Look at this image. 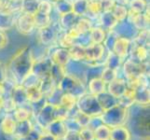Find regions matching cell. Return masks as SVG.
<instances>
[{"label": "cell", "instance_id": "1", "mask_svg": "<svg viewBox=\"0 0 150 140\" xmlns=\"http://www.w3.org/2000/svg\"><path fill=\"white\" fill-rule=\"evenodd\" d=\"M35 59L32 50L28 46L19 50L8 64V69L15 81L19 84L32 72Z\"/></svg>", "mask_w": 150, "mask_h": 140}, {"label": "cell", "instance_id": "2", "mask_svg": "<svg viewBox=\"0 0 150 140\" xmlns=\"http://www.w3.org/2000/svg\"><path fill=\"white\" fill-rule=\"evenodd\" d=\"M127 116L128 108L120 106V104H117L108 109L103 110L99 117L103 124L113 128L123 125L127 121Z\"/></svg>", "mask_w": 150, "mask_h": 140}, {"label": "cell", "instance_id": "3", "mask_svg": "<svg viewBox=\"0 0 150 140\" xmlns=\"http://www.w3.org/2000/svg\"><path fill=\"white\" fill-rule=\"evenodd\" d=\"M77 109L89 117H99L103 112V108L100 105L96 95L91 93H84L76 99Z\"/></svg>", "mask_w": 150, "mask_h": 140}, {"label": "cell", "instance_id": "4", "mask_svg": "<svg viewBox=\"0 0 150 140\" xmlns=\"http://www.w3.org/2000/svg\"><path fill=\"white\" fill-rule=\"evenodd\" d=\"M64 93H68L75 96L76 99L85 93V87L83 82L76 77L65 74L57 86Z\"/></svg>", "mask_w": 150, "mask_h": 140}, {"label": "cell", "instance_id": "5", "mask_svg": "<svg viewBox=\"0 0 150 140\" xmlns=\"http://www.w3.org/2000/svg\"><path fill=\"white\" fill-rule=\"evenodd\" d=\"M55 120H60L59 105H53V104L47 102L38 113V123L42 128H47Z\"/></svg>", "mask_w": 150, "mask_h": 140}, {"label": "cell", "instance_id": "6", "mask_svg": "<svg viewBox=\"0 0 150 140\" xmlns=\"http://www.w3.org/2000/svg\"><path fill=\"white\" fill-rule=\"evenodd\" d=\"M15 26L17 27V30L21 34L29 35L33 33L34 30L35 29L34 14L21 12L19 17L16 18Z\"/></svg>", "mask_w": 150, "mask_h": 140}, {"label": "cell", "instance_id": "7", "mask_svg": "<svg viewBox=\"0 0 150 140\" xmlns=\"http://www.w3.org/2000/svg\"><path fill=\"white\" fill-rule=\"evenodd\" d=\"M51 65H52V62L50 61V57H44L39 60H35L32 73H34L39 80L45 79L50 76Z\"/></svg>", "mask_w": 150, "mask_h": 140}, {"label": "cell", "instance_id": "8", "mask_svg": "<svg viewBox=\"0 0 150 140\" xmlns=\"http://www.w3.org/2000/svg\"><path fill=\"white\" fill-rule=\"evenodd\" d=\"M38 30H39V38L41 43L44 45H50L56 41L58 32L62 29L60 28L58 23H51L48 26Z\"/></svg>", "mask_w": 150, "mask_h": 140}, {"label": "cell", "instance_id": "9", "mask_svg": "<svg viewBox=\"0 0 150 140\" xmlns=\"http://www.w3.org/2000/svg\"><path fill=\"white\" fill-rule=\"evenodd\" d=\"M113 30L117 34L118 37L125 38L130 40H132L136 37V35L138 33V30L127 19L121 21V22H118L117 24L116 25V27Z\"/></svg>", "mask_w": 150, "mask_h": 140}, {"label": "cell", "instance_id": "10", "mask_svg": "<svg viewBox=\"0 0 150 140\" xmlns=\"http://www.w3.org/2000/svg\"><path fill=\"white\" fill-rule=\"evenodd\" d=\"M105 53V48L103 44L91 43L85 47V60L91 63H97L103 59Z\"/></svg>", "mask_w": 150, "mask_h": 140}, {"label": "cell", "instance_id": "11", "mask_svg": "<svg viewBox=\"0 0 150 140\" xmlns=\"http://www.w3.org/2000/svg\"><path fill=\"white\" fill-rule=\"evenodd\" d=\"M134 89V102L140 106L149 105V88L146 80L141 81L136 86L133 87Z\"/></svg>", "mask_w": 150, "mask_h": 140}, {"label": "cell", "instance_id": "12", "mask_svg": "<svg viewBox=\"0 0 150 140\" xmlns=\"http://www.w3.org/2000/svg\"><path fill=\"white\" fill-rule=\"evenodd\" d=\"M131 42H132V40L130 39L118 37L116 40L115 44L113 46L112 51L114 53H116L123 61L129 54H130Z\"/></svg>", "mask_w": 150, "mask_h": 140}, {"label": "cell", "instance_id": "13", "mask_svg": "<svg viewBox=\"0 0 150 140\" xmlns=\"http://www.w3.org/2000/svg\"><path fill=\"white\" fill-rule=\"evenodd\" d=\"M49 57L50 61L52 62V64L59 65L62 66H65L71 60L68 49L61 48V47L55 49L52 53H50Z\"/></svg>", "mask_w": 150, "mask_h": 140}, {"label": "cell", "instance_id": "14", "mask_svg": "<svg viewBox=\"0 0 150 140\" xmlns=\"http://www.w3.org/2000/svg\"><path fill=\"white\" fill-rule=\"evenodd\" d=\"M135 129L136 133L143 137L149 138V113L140 114L135 119Z\"/></svg>", "mask_w": 150, "mask_h": 140}, {"label": "cell", "instance_id": "15", "mask_svg": "<svg viewBox=\"0 0 150 140\" xmlns=\"http://www.w3.org/2000/svg\"><path fill=\"white\" fill-rule=\"evenodd\" d=\"M10 97H11V99L15 103L16 107H23L27 103H29L27 98L26 89L22 84H18L12 88Z\"/></svg>", "mask_w": 150, "mask_h": 140}, {"label": "cell", "instance_id": "16", "mask_svg": "<svg viewBox=\"0 0 150 140\" xmlns=\"http://www.w3.org/2000/svg\"><path fill=\"white\" fill-rule=\"evenodd\" d=\"M127 87L128 85L125 80L117 77L113 81H111L109 84H107V92L117 99L125 92Z\"/></svg>", "mask_w": 150, "mask_h": 140}, {"label": "cell", "instance_id": "17", "mask_svg": "<svg viewBox=\"0 0 150 140\" xmlns=\"http://www.w3.org/2000/svg\"><path fill=\"white\" fill-rule=\"evenodd\" d=\"M99 22L100 24L98 26L102 27L105 32H108V31H111L116 27L118 21L116 19V17L114 16L111 11H105L100 14Z\"/></svg>", "mask_w": 150, "mask_h": 140}, {"label": "cell", "instance_id": "18", "mask_svg": "<svg viewBox=\"0 0 150 140\" xmlns=\"http://www.w3.org/2000/svg\"><path fill=\"white\" fill-rule=\"evenodd\" d=\"M46 129H48L49 133L53 134V136L58 139L64 138V136H65V134L67 132V127H66L65 122L64 120L53 121Z\"/></svg>", "mask_w": 150, "mask_h": 140}, {"label": "cell", "instance_id": "19", "mask_svg": "<svg viewBox=\"0 0 150 140\" xmlns=\"http://www.w3.org/2000/svg\"><path fill=\"white\" fill-rule=\"evenodd\" d=\"M79 18V16H76V15L72 11V12H69V13H66V14L59 16L58 24H59V26L62 30L67 31L70 28L75 26Z\"/></svg>", "mask_w": 150, "mask_h": 140}, {"label": "cell", "instance_id": "20", "mask_svg": "<svg viewBox=\"0 0 150 140\" xmlns=\"http://www.w3.org/2000/svg\"><path fill=\"white\" fill-rule=\"evenodd\" d=\"M16 13L0 11V31H7L11 29L16 22Z\"/></svg>", "mask_w": 150, "mask_h": 140}, {"label": "cell", "instance_id": "21", "mask_svg": "<svg viewBox=\"0 0 150 140\" xmlns=\"http://www.w3.org/2000/svg\"><path fill=\"white\" fill-rule=\"evenodd\" d=\"M70 59L75 62H81L85 60V46L75 42L74 45L68 49Z\"/></svg>", "mask_w": 150, "mask_h": 140}, {"label": "cell", "instance_id": "22", "mask_svg": "<svg viewBox=\"0 0 150 140\" xmlns=\"http://www.w3.org/2000/svg\"><path fill=\"white\" fill-rule=\"evenodd\" d=\"M89 90L91 95L97 96L106 92V84L101 80V77H93L89 81Z\"/></svg>", "mask_w": 150, "mask_h": 140}, {"label": "cell", "instance_id": "23", "mask_svg": "<svg viewBox=\"0 0 150 140\" xmlns=\"http://www.w3.org/2000/svg\"><path fill=\"white\" fill-rule=\"evenodd\" d=\"M16 123L17 122L14 120V118L9 114H7L0 123V130L7 134H14Z\"/></svg>", "mask_w": 150, "mask_h": 140}, {"label": "cell", "instance_id": "24", "mask_svg": "<svg viewBox=\"0 0 150 140\" xmlns=\"http://www.w3.org/2000/svg\"><path fill=\"white\" fill-rule=\"evenodd\" d=\"M110 140H131V133L123 125L113 127L110 132Z\"/></svg>", "mask_w": 150, "mask_h": 140}, {"label": "cell", "instance_id": "25", "mask_svg": "<svg viewBox=\"0 0 150 140\" xmlns=\"http://www.w3.org/2000/svg\"><path fill=\"white\" fill-rule=\"evenodd\" d=\"M91 42L96 44H103L106 37V32L100 26H93L89 33Z\"/></svg>", "mask_w": 150, "mask_h": 140}, {"label": "cell", "instance_id": "26", "mask_svg": "<svg viewBox=\"0 0 150 140\" xmlns=\"http://www.w3.org/2000/svg\"><path fill=\"white\" fill-rule=\"evenodd\" d=\"M72 11L79 17H85L88 13V0H72Z\"/></svg>", "mask_w": 150, "mask_h": 140}, {"label": "cell", "instance_id": "27", "mask_svg": "<svg viewBox=\"0 0 150 140\" xmlns=\"http://www.w3.org/2000/svg\"><path fill=\"white\" fill-rule=\"evenodd\" d=\"M97 98H98V101L100 103V105L103 108V110L108 109V108H110L117 104V98L112 96L110 93H108L107 92H105L101 93V95H97Z\"/></svg>", "mask_w": 150, "mask_h": 140}, {"label": "cell", "instance_id": "28", "mask_svg": "<svg viewBox=\"0 0 150 140\" xmlns=\"http://www.w3.org/2000/svg\"><path fill=\"white\" fill-rule=\"evenodd\" d=\"M33 129H34V127L32 126V123H31V122L29 120L17 122L16 129H15V132H14V136L16 138L23 136L25 134H27L28 133H30Z\"/></svg>", "mask_w": 150, "mask_h": 140}, {"label": "cell", "instance_id": "29", "mask_svg": "<svg viewBox=\"0 0 150 140\" xmlns=\"http://www.w3.org/2000/svg\"><path fill=\"white\" fill-rule=\"evenodd\" d=\"M26 93H27V98L29 103H35L38 102L44 97L42 95V92L40 90L39 84L38 85H34V86H30L26 87Z\"/></svg>", "mask_w": 150, "mask_h": 140}, {"label": "cell", "instance_id": "30", "mask_svg": "<svg viewBox=\"0 0 150 140\" xmlns=\"http://www.w3.org/2000/svg\"><path fill=\"white\" fill-rule=\"evenodd\" d=\"M65 74H66L65 66L52 64V65H51V69H50V77L52 79V80L55 82V84L57 86H58L60 81L64 77Z\"/></svg>", "mask_w": 150, "mask_h": 140}, {"label": "cell", "instance_id": "31", "mask_svg": "<svg viewBox=\"0 0 150 140\" xmlns=\"http://www.w3.org/2000/svg\"><path fill=\"white\" fill-rule=\"evenodd\" d=\"M38 0H21L20 11L24 13L35 14L38 10Z\"/></svg>", "mask_w": 150, "mask_h": 140}, {"label": "cell", "instance_id": "32", "mask_svg": "<svg viewBox=\"0 0 150 140\" xmlns=\"http://www.w3.org/2000/svg\"><path fill=\"white\" fill-rule=\"evenodd\" d=\"M75 27L79 31V33L80 35H83V34L90 33V31L93 27V25H92V23L90 19L85 17H79L75 25Z\"/></svg>", "mask_w": 150, "mask_h": 140}, {"label": "cell", "instance_id": "33", "mask_svg": "<svg viewBox=\"0 0 150 140\" xmlns=\"http://www.w3.org/2000/svg\"><path fill=\"white\" fill-rule=\"evenodd\" d=\"M122 60L118 57L116 53H114L112 50L108 51L107 57L105 61V66L109 67V68L117 70V68H120V66L121 65Z\"/></svg>", "mask_w": 150, "mask_h": 140}, {"label": "cell", "instance_id": "34", "mask_svg": "<svg viewBox=\"0 0 150 140\" xmlns=\"http://www.w3.org/2000/svg\"><path fill=\"white\" fill-rule=\"evenodd\" d=\"M110 132L111 128L108 127L105 124H101L98 126L94 133V139L95 140H110Z\"/></svg>", "mask_w": 150, "mask_h": 140}, {"label": "cell", "instance_id": "35", "mask_svg": "<svg viewBox=\"0 0 150 140\" xmlns=\"http://www.w3.org/2000/svg\"><path fill=\"white\" fill-rule=\"evenodd\" d=\"M54 8L59 16L72 12V0H60L54 3Z\"/></svg>", "mask_w": 150, "mask_h": 140}, {"label": "cell", "instance_id": "36", "mask_svg": "<svg viewBox=\"0 0 150 140\" xmlns=\"http://www.w3.org/2000/svg\"><path fill=\"white\" fill-rule=\"evenodd\" d=\"M34 19H35V28L41 29L43 27H46L50 25L51 23V16L50 15H45V14H40L35 12L34 14Z\"/></svg>", "mask_w": 150, "mask_h": 140}, {"label": "cell", "instance_id": "37", "mask_svg": "<svg viewBox=\"0 0 150 140\" xmlns=\"http://www.w3.org/2000/svg\"><path fill=\"white\" fill-rule=\"evenodd\" d=\"M130 10L135 13H144L148 8V3L146 0H130L129 3Z\"/></svg>", "mask_w": 150, "mask_h": 140}, {"label": "cell", "instance_id": "38", "mask_svg": "<svg viewBox=\"0 0 150 140\" xmlns=\"http://www.w3.org/2000/svg\"><path fill=\"white\" fill-rule=\"evenodd\" d=\"M59 105L63 106L67 110L70 111L73 109L76 105V98L73 95H68V93H63Z\"/></svg>", "mask_w": 150, "mask_h": 140}, {"label": "cell", "instance_id": "39", "mask_svg": "<svg viewBox=\"0 0 150 140\" xmlns=\"http://www.w3.org/2000/svg\"><path fill=\"white\" fill-rule=\"evenodd\" d=\"M102 13V9L99 0H88V14L92 17H99Z\"/></svg>", "mask_w": 150, "mask_h": 140}, {"label": "cell", "instance_id": "40", "mask_svg": "<svg viewBox=\"0 0 150 140\" xmlns=\"http://www.w3.org/2000/svg\"><path fill=\"white\" fill-rule=\"evenodd\" d=\"M128 10L129 9L126 8V6L116 4L115 7H114L113 9L111 10V12L113 13V15L116 17V19L118 21V22H121V21H124L127 19Z\"/></svg>", "mask_w": 150, "mask_h": 140}, {"label": "cell", "instance_id": "41", "mask_svg": "<svg viewBox=\"0 0 150 140\" xmlns=\"http://www.w3.org/2000/svg\"><path fill=\"white\" fill-rule=\"evenodd\" d=\"M101 80L105 82V83L107 85L109 84L111 81H113L115 79H117V70L109 68V67H105L103 68V70L102 71V74L100 76Z\"/></svg>", "mask_w": 150, "mask_h": 140}, {"label": "cell", "instance_id": "42", "mask_svg": "<svg viewBox=\"0 0 150 140\" xmlns=\"http://www.w3.org/2000/svg\"><path fill=\"white\" fill-rule=\"evenodd\" d=\"M30 111L28 109H26L23 107H19L18 108L14 110V120L16 121V122H21L23 121L29 120L30 118Z\"/></svg>", "mask_w": 150, "mask_h": 140}, {"label": "cell", "instance_id": "43", "mask_svg": "<svg viewBox=\"0 0 150 140\" xmlns=\"http://www.w3.org/2000/svg\"><path fill=\"white\" fill-rule=\"evenodd\" d=\"M52 8L53 5L50 0H40V1H38L37 12L40 14L50 15L51 11H52Z\"/></svg>", "mask_w": 150, "mask_h": 140}, {"label": "cell", "instance_id": "44", "mask_svg": "<svg viewBox=\"0 0 150 140\" xmlns=\"http://www.w3.org/2000/svg\"><path fill=\"white\" fill-rule=\"evenodd\" d=\"M117 38H118V36H117V34L114 30L108 31L106 37H105V39L103 42V45L105 46V50H107L108 51L112 50L113 46H114V44H115V42H116V40H117Z\"/></svg>", "mask_w": 150, "mask_h": 140}, {"label": "cell", "instance_id": "45", "mask_svg": "<svg viewBox=\"0 0 150 140\" xmlns=\"http://www.w3.org/2000/svg\"><path fill=\"white\" fill-rule=\"evenodd\" d=\"M74 120L76 122V123L82 128V127H86L89 125V123L91 122V117H89L86 114H84L83 112L79 111L77 109L76 113L74 115Z\"/></svg>", "mask_w": 150, "mask_h": 140}, {"label": "cell", "instance_id": "46", "mask_svg": "<svg viewBox=\"0 0 150 140\" xmlns=\"http://www.w3.org/2000/svg\"><path fill=\"white\" fill-rule=\"evenodd\" d=\"M81 140H95L93 130L90 127H82L79 131Z\"/></svg>", "mask_w": 150, "mask_h": 140}, {"label": "cell", "instance_id": "47", "mask_svg": "<svg viewBox=\"0 0 150 140\" xmlns=\"http://www.w3.org/2000/svg\"><path fill=\"white\" fill-rule=\"evenodd\" d=\"M99 1L101 5L102 12L111 11L113 8L115 7V5L117 4L115 0H99Z\"/></svg>", "mask_w": 150, "mask_h": 140}, {"label": "cell", "instance_id": "48", "mask_svg": "<svg viewBox=\"0 0 150 140\" xmlns=\"http://www.w3.org/2000/svg\"><path fill=\"white\" fill-rule=\"evenodd\" d=\"M2 107L5 108V110L10 112V111H13L17 108L15 103L13 102V100L11 99V97L8 98V99H3L2 98Z\"/></svg>", "mask_w": 150, "mask_h": 140}, {"label": "cell", "instance_id": "49", "mask_svg": "<svg viewBox=\"0 0 150 140\" xmlns=\"http://www.w3.org/2000/svg\"><path fill=\"white\" fill-rule=\"evenodd\" d=\"M39 136H40V134L37 130L33 129L32 131L28 133L27 134H25V136L18 137L17 140H39Z\"/></svg>", "mask_w": 150, "mask_h": 140}, {"label": "cell", "instance_id": "50", "mask_svg": "<svg viewBox=\"0 0 150 140\" xmlns=\"http://www.w3.org/2000/svg\"><path fill=\"white\" fill-rule=\"evenodd\" d=\"M64 140H81L79 131L76 130H67L65 136L63 138Z\"/></svg>", "mask_w": 150, "mask_h": 140}, {"label": "cell", "instance_id": "51", "mask_svg": "<svg viewBox=\"0 0 150 140\" xmlns=\"http://www.w3.org/2000/svg\"><path fill=\"white\" fill-rule=\"evenodd\" d=\"M8 45V37L3 31H0V50L4 49Z\"/></svg>", "mask_w": 150, "mask_h": 140}, {"label": "cell", "instance_id": "52", "mask_svg": "<svg viewBox=\"0 0 150 140\" xmlns=\"http://www.w3.org/2000/svg\"><path fill=\"white\" fill-rule=\"evenodd\" d=\"M7 80V71L6 68L4 67V65L0 63V82L4 83Z\"/></svg>", "mask_w": 150, "mask_h": 140}, {"label": "cell", "instance_id": "53", "mask_svg": "<svg viewBox=\"0 0 150 140\" xmlns=\"http://www.w3.org/2000/svg\"><path fill=\"white\" fill-rule=\"evenodd\" d=\"M39 140H59L57 137H55L53 134H51L50 133H46L40 134Z\"/></svg>", "mask_w": 150, "mask_h": 140}, {"label": "cell", "instance_id": "54", "mask_svg": "<svg viewBox=\"0 0 150 140\" xmlns=\"http://www.w3.org/2000/svg\"><path fill=\"white\" fill-rule=\"evenodd\" d=\"M14 134H7L0 130V140H16Z\"/></svg>", "mask_w": 150, "mask_h": 140}, {"label": "cell", "instance_id": "55", "mask_svg": "<svg viewBox=\"0 0 150 140\" xmlns=\"http://www.w3.org/2000/svg\"><path fill=\"white\" fill-rule=\"evenodd\" d=\"M116 3L118 5H122V6H128L130 3V0H115Z\"/></svg>", "mask_w": 150, "mask_h": 140}, {"label": "cell", "instance_id": "56", "mask_svg": "<svg viewBox=\"0 0 150 140\" xmlns=\"http://www.w3.org/2000/svg\"><path fill=\"white\" fill-rule=\"evenodd\" d=\"M4 95H5V87L3 83L0 82V98H3Z\"/></svg>", "mask_w": 150, "mask_h": 140}, {"label": "cell", "instance_id": "57", "mask_svg": "<svg viewBox=\"0 0 150 140\" xmlns=\"http://www.w3.org/2000/svg\"><path fill=\"white\" fill-rule=\"evenodd\" d=\"M8 3L10 4H20L21 3V0H6Z\"/></svg>", "mask_w": 150, "mask_h": 140}, {"label": "cell", "instance_id": "58", "mask_svg": "<svg viewBox=\"0 0 150 140\" xmlns=\"http://www.w3.org/2000/svg\"><path fill=\"white\" fill-rule=\"evenodd\" d=\"M5 3H6V0H0V9L4 6Z\"/></svg>", "mask_w": 150, "mask_h": 140}, {"label": "cell", "instance_id": "59", "mask_svg": "<svg viewBox=\"0 0 150 140\" xmlns=\"http://www.w3.org/2000/svg\"><path fill=\"white\" fill-rule=\"evenodd\" d=\"M2 108V98H0V110Z\"/></svg>", "mask_w": 150, "mask_h": 140}, {"label": "cell", "instance_id": "60", "mask_svg": "<svg viewBox=\"0 0 150 140\" xmlns=\"http://www.w3.org/2000/svg\"><path fill=\"white\" fill-rule=\"evenodd\" d=\"M50 1L51 3H52V2H53V3H55V2H58V1H60V0H50Z\"/></svg>", "mask_w": 150, "mask_h": 140}, {"label": "cell", "instance_id": "61", "mask_svg": "<svg viewBox=\"0 0 150 140\" xmlns=\"http://www.w3.org/2000/svg\"><path fill=\"white\" fill-rule=\"evenodd\" d=\"M146 1H147V0H146Z\"/></svg>", "mask_w": 150, "mask_h": 140}]
</instances>
